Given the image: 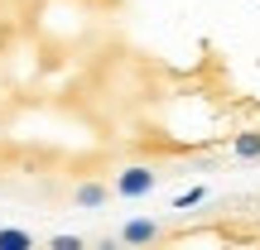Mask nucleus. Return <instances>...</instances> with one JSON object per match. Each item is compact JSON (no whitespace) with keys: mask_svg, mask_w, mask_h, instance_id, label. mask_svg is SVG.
Returning <instances> with one entry per match:
<instances>
[{"mask_svg":"<svg viewBox=\"0 0 260 250\" xmlns=\"http://www.w3.org/2000/svg\"><path fill=\"white\" fill-rule=\"evenodd\" d=\"M154 183H159L154 168L130 164V168H121V173H116V197H130V202H135V197H149V193H154Z\"/></svg>","mask_w":260,"mask_h":250,"instance_id":"nucleus-1","label":"nucleus"},{"mask_svg":"<svg viewBox=\"0 0 260 250\" xmlns=\"http://www.w3.org/2000/svg\"><path fill=\"white\" fill-rule=\"evenodd\" d=\"M159 236H164V226H159L154 217H135V222L121 226V241L125 245H149V241H159Z\"/></svg>","mask_w":260,"mask_h":250,"instance_id":"nucleus-2","label":"nucleus"},{"mask_svg":"<svg viewBox=\"0 0 260 250\" xmlns=\"http://www.w3.org/2000/svg\"><path fill=\"white\" fill-rule=\"evenodd\" d=\"M73 202H77V207H87V212H96V207L111 202V188H106V183H82V188L73 193Z\"/></svg>","mask_w":260,"mask_h":250,"instance_id":"nucleus-3","label":"nucleus"},{"mask_svg":"<svg viewBox=\"0 0 260 250\" xmlns=\"http://www.w3.org/2000/svg\"><path fill=\"white\" fill-rule=\"evenodd\" d=\"M232 154L246 159V164H251V159H260V130H241V135L232 139Z\"/></svg>","mask_w":260,"mask_h":250,"instance_id":"nucleus-4","label":"nucleus"},{"mask_svg":"<svg viewBox=\"0 0 260 250\" xmlns=\"http://www.w3.org/2000/svg\"><path fill=\"white\" fill-rule=\"evenodd\" d=\"M0 250H34V236L19 226H0Z\"/></svg>","mask_w":260,"mask_h":250,"instance_id":"nucleus-5","label":"nucleus"},{"mask_svg":"<svg viewBox=\"0 0 260 250\" xmlns=\"http://www.w3.org/2000/svg\"><path fill=\"white\" fill-rule=\"evenodd\" d=\"M198 202H203V188H188V193L174 197V212H188V207H198Z\"/></svg>","mask_w":260,"mask_h":250,"instance_id":"nucleus-6","label":"nucleus"},{"mask_svg":"<svg viewBox=\"0 0 260 250\" xmlns=\"http://www.w3.org/2000/svg\"><path fill=\"white\" fill-rule=\"evenodd\" d=\"M53 250H82V236H53Z\"/></svg>","mask_w":260,"mask_h":250,"instance_id":"nucleus-7","label":"nucleus"}]
</instances>
